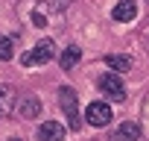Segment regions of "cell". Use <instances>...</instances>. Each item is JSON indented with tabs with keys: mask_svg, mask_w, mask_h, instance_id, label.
<instances>
[{
	"mask_svg": "<svg viewBox=\"0 0 149 141\" xmlns=\"http://www.w3.org/2000/svg\"><path fill=\"white\" fill-rule=\"evenodd\" d=\"M9 141H21V138H9Z\"/></svg>",
	"mask_w": 149,
	"mask_h": 141,
	"instance_id": "5bb4252c",
	"label": "cell"
},
{
	"mask_svg": "<svg viewBox=\"0 0 149 141\" xmlns=\"http://www.w3.org/2000/svg\"><path fill=\"white\" fill-rule=\"evenodd\" d=\"M15 56V44H12V38L9 35H0V62H9Z\"/></svg>",
	"mask_w": 149,
	"mask_h": 141,
	"instance_id": "7c38bea8",
	"label": "cell"
},
{
	"mask_svg": "<svg viewBox=\"0 0 149 141\" xmlns=\"http://www.w3.org/2000/svg\"><path fill=\"white\" fill-rule=\"evenodd\" d=\"M143 118H146V123H149V97H146V103H143Z\"/></svg>",
	"mask_w": 149,
	"mask_h": 141,
	"instance_id": "4fadbf2b",
	"label": "cell"
},
{
	"mask_svg": "<svg viewBox=\"0 0 149 141\" xmlns=\"http://www.w3.org/2000/svg\"><path fill=\"white\" fill-rule=\"evenodd\" d=\"M56 56V44L50 41V38H44V41H38L29 53H24L21 56V65H26V68H35V65H47L50 59Z\"/></svg>",
	"mask_w": 149,
	"mask_h": 141,
	"instance_id": "6da1fadb",
	"label": "cell"
},
{
	"mask_svg": "<svg viewBox=\"0 0 149 141\" xmlns=\"http://www.w3.org/2000/svg\"><path fill=\"white\" fill-rule=\"evenodd\" d=\"M100 91L108 97V100H114V103H126V85H123V80L117 77V74H105V77H100Z\"/></svg>",
	"mask_w": 149,
	"mask_h": 141,
	"instance_id": "3957f363",
	"label": "cell"
},
{
	"mask_svg": "<svg viewBox=\"0 0 149 141\" xmlns=\"http://www.w3.org/2000/svg\"><path fill=\"white\" fill-rule=\"evenodd\" d=\"M105 65H108V68H114V70H129V68H132V59H129V56H117V53H114V56H105Z\"/></svg>",
	"mask_w": 149,
	"mask_h": 141,
	"instance_id": "30bf717a",
	"label": "cell"
},
{
	"mask_svg": "<svg viewBox=\"0 0 149 141\" xmlns=\"http://www.w3.org/2000/svg\"><path fill=\"white\" fill-rule=\"evenodd\" d=\"M137 138H140V123L126 121V123L120 126V141H137Z\"/></svg>",
	"mask_w": 149,
	"mask_h": 141,
	"instance_id": "9c48e42d",
	"label": "cell"
},
{
	"mask_svg": "<svg viewBox=\"0 0 149 141\" xmlns=\"http://www.w3.org/2000/svg\"><path fill=\"white\" fill-rule=\"evenodd\" d=\"M146 44H149V38H146Z\"/></svg>",
	"mask_w": 149,
	"mask_h": 141,
	"instance_id": "9a60e30c",
	"label": "cell"
},
{
	"mask_svg": "<svg viewBox=\"0 0 149 141\" xmlns=\"http://www.w3.org/2000/svg\"><path fill=\"white\" fill-rule=\"evenodd\" d=\"M15 109V91L9 85H0V118H6Z\"/></svg>",
	"mask_w": 149,
	"mask_h": 141,
	"instance_id": "52a82bcc",
	"label": "cell"
},
{
	"mask_svg": "<svg viewBox=\"0 0 149 141\" xmlns=\"http://www.w3.org/2000/svg\"><path fill=\"white\" fill-rule=\"evenodd\" d=\"M111 18L120 21V24H129L137 18V3L134 0H117V6L111 9Z\"/></svg>",
	"mask_w": 149,
	"mask_h": 141,
	"instance_id": "5b68a950",
	"label": "cell"
},
{
	"mask_svg": "<svg viewBox=\"0 0 149 141\" xmlns=\"http://www.w3.org/2000/svg\"><path fill=\"white\" fill-rule=\"evenodd\" d=\"M64 126L58 121H44L38 126V141H64Z\"/></svg>",
	"mask_w": 149,
	"mask_h": 141,
	"instance_id": "8992f818",
	"label": "cell"
},
{
	"mask_svg": "<svg viewBox=\"0 0 149 141\" xmlns=\"http://www.w3.org/2000/svg\"><path fill=\"white\" fill-rule=\"evenodd\" d=\"M85 118H88V123H91V126H97V129H100V126H108L114 115H111V106H108V103L97 100V103H91V106L85 109Z\"/></svg>",
	"mask_w": 149,
	"mask_h": 141,
	"instance_id": "277c9868",
	"label": "cell"
},
{
	"mask_svg": "<svg viewBox=\"0 0 149 141\" xmlns=\"http://www.w3.org/2000/svg\"><path fill=\"white\" fill-rule=\"evenodd\" d=\"M58 106H61V112L67 115V123H70V129H79L82 123H79V103H76V91L73 88H58Z\"/></svg>",
	"mask_w": 149,
	"mask_h": 141,
	"instance_id": "7a4b0ae2",
	"label": "cell"
},
{
	"mask_svg": "<svg viewBox=\"0 0 149 141\" xmlns=\"http://www.w3.org/2000/svg\"><path fill=\"white\" fill-rule=\"evenodd\" d=\"M38 112H41V103H38L35 97H26V100L21 103V115H24V118H35Z\"/></svg>",
	"mask_w": 149,
	"mask_h": 141,
	"instance_id": "8fae6325",
	"label": "cell"
},
{
	"mask_svg": "<svg viewBox=\"0 0 149 141\" xmlns=\"http://www.w3.org/2000/svg\"><path fill=\"white\" fill-rule=\"evenodd\" d=\"M79 59H82V50H79L76 44H70V47H67V50H64V53L58 56V62H61V68H64V70H70V68L76 65Z\"/></svg>",
	"mask_w": 149,
	"mask_h": 141,
	"instance_id": "ba28073f",
	"label": "cell"
}]
</instances>
